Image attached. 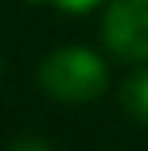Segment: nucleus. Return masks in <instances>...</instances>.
<instances>
[{
	"label": "nucleus",
	"instance_id": "obj_5",
	"mask_svg": "<svg viewBox=\"0 0 148 151\" xmlns=\"http://www.w3.org/2000/svg\"><path fill=\"white\" fill-rule=\"evenodd\" d=\"M13 151H52V148H48V142H42L35 135H23L13 142Z\"/></svg>",
	"mask_w": 148,
	"mask_h": 151
},
{
	"label": "nucleus",
	"instance_id": "obj_1",
	"mask_svg": "<svg viewBox=\"0 0 148 151\" xmlns=\"http://www.w3.org/2000/svg\"><path fill=\"white\" fill-rule=\"evenodd\" d=\"M106 64L87 48H61L42 61L39 84L52 100L61 103H87L106 90Z\"/></svg>",
	"mask_w": 148,
	"mask_h": 151
},
{
	"label": "nucleus",
	"instance_id": "obj_4",
	"mask_svg": "<svg viewBox=\"0 0 148 151\" xmlns=\"http://www.w3.org/2000/svg\"><path fill=\"white\" fill-rule=\"evenodd\" d=\"M39 3H52L64 13H84V10H93L100 0H39Z\"/></svg>",
	"mask_w": 148,
	"mask_h": 151
},
{
	"label": "nucleus",
	"instance_id": "obj_2",
	"mask_svg": "<svg viewBox=\"0 0 148 151\" xmlns=\"http://www.w3.org/2000/svg\"><path fill=\"white\" fill-rule=\"evenodd\" d=\"M106 48L129 61L148 58V0H113L103 16Z\"/></svg>",
	"mask_w": 148,
	"mask_h": 151
},
{
	"label": "nucleus",
	"instance_id": "obj_3",
	"mask_svg": "<svg viewBox=\"0 0 148 151\" xmlns=\"http://www.w3.org/2000/svg\"><path fill=\"white\" fill-rule=\"evenodd\" d=\"M122 106L132 119L148 122V71H135L126 84H122Z\"/></svg>",
	"mask_w": 148,
	"mask_h": 151
}]
</instances>
